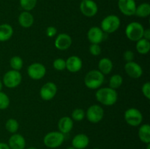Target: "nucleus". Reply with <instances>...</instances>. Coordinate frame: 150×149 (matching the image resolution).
Returning a JSON list of instances; mask_svg holds the SVG:
<instances>
[{
    "label": "nucleus",
    "instance_id": "obj_1",
    "mask_svg": "<svg viewBox=\"0 0 150 149\" xmlns=\"http://www.w3.org/2000/svg\"><path fill=\"white\" fill-rule=\"evenodd\" d=\"M97 100L105 106H112L115 105L118 99V94L115 89L110 87L100 88L95 93Z\"/></svg>",
    "mask_w": 150,
    "mask_h": 149
},
{
    "label": "nucleus",
    "instance_id": "obj_2",
    "mask_svg": "<svg viewBox=\"0 0 150 149\" xmlns=\"http://www.w3.org/2000/svg\"><path fill=\"white\" fill-rule=\"evenodd\" d=\"M105 80V76L98 70H90L84 77V84L88 89L95 90L101 88Z\"/></svg>",
    "mask_w": 150,
    "mask_h": 149
},
{
    "label": "nucleus",
    "instance_id": "obj_3",
    "mask_svg": "<svg viewBox=\"0 0 150 149\" xmlns=\"http://www.w3.org/2000/svg\"><path fill=\"white\" fill-rule=\"evenodd\" d=\"M64 141V134L59 131H53L47 133L43 137V143L48 148H57Z\"/></svg>",
    "mask_w": 150,
    "mask_h": 149
},
{
    "label": "nucleus",
    "instance_id": "obj_4",
    "mask_svg": "<svg viewBox=\"0 0 150 149\" xmlns=\"http://www.w3.org/2000/svg\"><path fill=\"white\" fill-rule=\"evenodd\" d=\"M121 25L120 18L116 15H109L104 18L100 23V29L104 33L112 34L117 32Z\"/></svg>",
    "mask_w": 150,
    "mask_h": 149
},
{
    "label": "nucleus",
    "instance_id": "obj_5",
    "mask_svg": "<svg viewBox=\"0 0 150 149\" xmlns=\"http://www.w3.org/2000/svg\"><path fill=\"white\" fill-rule=\"evenodd\" d=\"M144 28L139 22L133 21L127 24L125 29L126 37L133 42H137L143 38Z\"/></svg>",
    "mask_w": 150,
    "mask_h": 149
},
{
    "label": "nucleus",
    "instance_id": "obj_6",
    "mask_svg": "<svg viewBox=\"0 0 150 149\" xmlns=\"http://www.w3.org/2000/svg\"><path fill=\"white\" fill-rule=\"evenodd\" d=\"M22 75L19 71L9 70L3 76L2 83L8 89H15L21 83Z\"/></svg>",
    "mask_w": 150,
    "mask_h": 149
},
{
    "label": "nucleus",
    "instance_id": "obj_7",
    "mask_svg": "<svg viewBox=\"0 0 150 149\" xmlns=\"http://www.w3.org/2000/svg\"><path fill=\"white\" fill-rule=\"evenodd\" d=\"M125 122L131 127H139L143 121V115L139 109L130 108L127 109L124 113Z\"/></svg>",
    "mask_w": 150,
    "mask_h": 149
},
{
    "label": "nucleus",
    "instance_id": "obj_8",
    "mask_svg": "<svg viewBox=\"0 0 150 149\" xmlns=\"http://www.w3.org/2000/svg\"><path fill=\"white\" fill-rule=\"evenodd\" d=\"M85 116L90 123L98 124L103 118L104 110L100 105H92L87 109Z\"/></svg>",
    "mask_w": 150,
    "mask_h": 149
},
{
    "label": "nucleus",
    "instance_id": "obj_9",
    "mask_svg": "<svg viewBox=\"0 0 150 149\" xmlns=\"http://www.w3.org/2000/svg\"><path fill=\"white\" fill-rule=\"evenodd\" d=\"M27 74L32 80H40L45 77L46 74V68L41 63H32L28 67Z\"/></svg>",
    "mask_w": 150,
    "mask_h": 149
},
{
    "label": "nucleus",
    "instance_id": "obj_10",
    "mask_svg": "<svg viewBox=\"0 0 150 149\" xmlns=\"http://www.w3.org/2000/svg\"><path fill=\"white\" fill-rule=\"evenodd\" d=\"M57 85L53 82H47L41 87L40 90V95L42 99L45 101H50L54 99L57 93Z\"/></svg>",
    "mask_w": 150,
    "mask_h": 149
},
{
    "label": "nucleus",
    "instance_id": "obj_11",
    "mask_svg": "<svg viewBox=\"0 0 150 149\" xmlns=\"http://www.w3.org/2000/svg\"><path fill=\"white\" fill-rule=\"evenodd\" d=\"M80 10L86 17H94L98 12V4L93 0H82L80 4Z\"/></svg>",
    "mask_w": 150,
    "mask_h": 149
},
{
    "label": "nucleus",
    "instance_id": "obj_12",
    "mask_svg": "<svg viewBox=\"0 0 150 149\" xmlns=\"http://www.w3.org/2000/svg\"><path fill=\"white\" fill-rule=\"evenodd\" d=\"M118 7L123 15L132 16L135 15L136 3L135 0H118Z\"/></svg>",
    "mask_w": 150,
    "mask_h": 149
},
{
    "label": "nucleus",
    "instance_id": "obj_13",
    "mask_svg": "<svg viewBox=\"0 0 150 149\" xmlns=\"http://www.w3.org/2000/svg\"><path fill=\"white\" fill-rule=\"evenodd\" d=\"M125 71L129 77L134 79L139 78L143 74L142 67L138 63L133 61L126 62L125 65Z\"/></svg>",
    "mask_w": 150,
    "mask_h": 149
},
{
    "label": "nucleus",
    "instance_id": "obj_14",
    "mask_svg": "<svg viewBox=\"0 0 150 149\" xmlns=\"http://www.w3.org/2000/svg\"><path fill=\"white\" fill-rule=\"evenodd\" d=\"M105 33L98 26H92L87 32V38L91 44H100L103 41Z\"/></svg>",
    "mask_w": 150,
    "mask_h": 149
},
{
    "label": "nucleus",
    "instance_id": "obj_15",
    "mask_svg": "<svg viewBox=\"0 0 150 149\" xmlns=\"http://www.w3.org/2000/svg\"><path fill=\"white\" fill-rule=\"evenodd\" d=\"M72 42L73 41L70 35L66 33H62L57 35L54 41V45L59 51H65L71 46Z\"/></svg>",
    "mask_w": 150,
    "mask_h": 149
},
{
    "label": "nucleus",
    "instance_id": "obj_16",
    "mask_svg": "<svg viewBox=\"0 0 150 149\" xmlns=\"http://www.w3.org/2000/svg\"><path fill=\"white\" fill-rule=\"evenodd\" d=\"M66 69L70 72H78L81 70L83 62L78 56H71L66 60Z\"/></svg>",
    "mask_w": 150,
    "mask_h": 149
},
{
    "label": "nucleus",
    "instance_id": "obj_17",
    "mask_svg": "<svg viewBox=\"0 0 150 149\" xmlns=\"http://www.w3.org/2000/svg\"><path fill=\"white\" fill-rule=\"evenodd\" d=\"M7 144L10 149H25L26 140L23 135L15 133L10 136Z\"/></svg>",
    "mask_w": 150,
    "mask_h": 149
},
{
    "label": "nucleus",
    "instance_id": "obj_18",
    "mask_svg": "<svg viewBox=\"0 0 150 149\" xmlns=\"http://www.w3.org/2000/svg\"><path fill=\"white\" fill-rule=\"evenodd\" d=\"M72 146L76 149H85L89 144V138L86 134L81 133L76 134L72 140Z\"/></svg>",
    "mask_w": 150,
    "mask_h": 149
},
{
    "label": "nucleus",
    "instance_id": "obj_19",
    "mask_svg": "<svg viewBox=\"0 0 150 149\" xmlns=\"http://www.w3.org/2000/svg\"><path fill=\"white\" fill-rule=\"evenodd\" d=\"M73 120L70 117H62L58 122V128L60 132L65 134L71 131L73 128Z\"/></svg>",
    "mask_w": 150,
    "mask_h": 149
},
{
    "label": "nucleus",
    "instance_id": "obj_20",
    "mask_svg": "<svg viewBox=\"0 0 150 149\" xmlns=\"http://www.w3.org/2000/svg\"><path fill=\"white\" fill-rule=\"evenodd\" d=\"M35 19L34 16L30 12L23 11L20 13L18 16V23L21 27L27 29L33 25Z\"/></svg>",
    "mask_w": 150,
    "mask_h": 149
},
{
    "label": "nucleus",
    "instance_id": "obj_21",
    "mask_svg": "<svg viewBox=\"0 0 150 149\" xmlns=\"http://www.w3.org/2000/svg\"><path fill=\"white\" fill-rule=\"evenodd\" d=\"M13 34V29L11 25L3 23L0 25V42H7Z\"/></svg>",
    "mask_w": 150,
    "mask_h": 149
},
{
    "label": "nucleus",
    "instance_id": "obj_22",
    "mask_svg": "<svg viewBox=\"0 0 150 149\" xmlns=\"http://www.w3.org/2000/svg\"><path fill=\"white\" fill-rule=\"evenodd\" d=\"M113 62L108 58H103L98 62V69L102 74H108L113 70Z\"/></svg>",
    "mask_w": 150,
    "mask_h": 149
},
{
    "label": "nucleus",
    "instance_id": "obj_23",
    "mask_svg": "<svg viewBox=\"0 0 150 149\" xmlns=\"http://www.w3.org/2000/svg\"><path fill=\"white\" fill-rule=\"evenodd\" d=\"M138 135L142 143L145 144L150 143V126L148 124H144L139 129Z\"/></svg>",
    "mask_w": 150,
    "mask_h": 149
},
{
    "label": "nucleus",
    "instance_id": "obj_24",
    "mask_svg": "<svg viewBox=\"0 0 150 149\" xmlns=\"http://www.w3.org/2000/svg\"><path fill=\"white\" fill-rule=\"evenodd\" d=\"M150 15V4L149 3H142L139 6H136L135 15L137 17L147 18Z\"/></svg>",
    "mask_w": 150,
    "mask_h": 149
},
{
    "label": "nucleus",
    "instance_id": "obj_25",
    "mask_svg": "<svg viewBox=\"0 0 150 149\" xmlns=\"http://www.w3.org/2000/svg\"><path fill=\"white\" fill-rule=\"evenodd\" d=\"M136 49L139 53L142 55L147 54L150 50V42L149 40L142 38L136 42Z\"/></svg>",
    "mask_w": 150,
    "mask_h": 149
},
{
    "label": "nucleus",
    "instance_id": "obj_26",
    "mask_svg": "<svg viewBox=\"0 0 150 149\" xmlns=\"http://www.w3.org/2000/svg\"><path fill=\"white\" fill-rule=\"evenodd\" d=\"M19 128V124L15 118H9L5 123V129L8 132L15 134L18 131Z\"/></svg>",
    "mask_w": 150,
    "mask_h": 149
},
{
    "label": "nucleus",
    "instance_id": "obj_27",
    "mask_svg": "<svg viewBox=\"0 0 150 149\" xmlns=\"http://www.w3.org/2000/svg\"><path fill=\"white\" fill-rule=\"evenodd\" d=\"M123 78L120 74H113L109 80V87L113 89H117L122 85Z\"/></svg>",
    "mask_w": 150,
    "mask_h": 149
},
{
    "label": "nucleus",
    "instance_id": "obj_28",
    "mask_svg": "<svg viewBox=\"0 0 150 149\" xmlns=\"http://www.w3.org/2000/svg\"><path fill=\"white\" fill-rule=\"evenodd\" d=\"M10 65L12 70L20 71L23 66V61L18 56H13L10 60Z\"/></svg>",
    "mask_w": 150,
    "mask_h": 149
},
{
    "label": "nucleus",
    "instance_id": "obj_29",
    "mask_svg": "<svg viewBox=\"0 0 150 149\" xmlns=\"http://www.w3.org/2000/svg\"><path fill=\"white\" fill-rule=\"evenodd\" d=\"M38 0H19L20 5L24 11H31L35 7Z\"/></svg>",
    "mask_w": 150,
    "mask_h": 149
},
{
    "label": "nucleus",
    "instance_id": "obj_30",
    "mask_svg": "<svg viewBox=\"0 0 150 149\" xmlns=\"http://www.w3.org/2000/svg\"><path fill=\"white\" fill-rule=\"evenodd\" d=\"M86 115V112L81 108H76L73 110L71 114V118L73 121H81L83 120Z\"/></svg>",
    "mask_w": 150,
    "mask_h": 149
},
{
    "label": "nucleus",
    "instance_id": "obj_31",
    "mask_svg": "<svg viewBox=\"0 0 150 149\" xmlns=\"http://www.w3.org/2000/svg\"><path fill=\"white\" fill-rule=\"evenodd\" d=\"M10 100L5 93L0 91V110H5L9 107Z\"/></svg>",
    "mask_w": 150,
    "mask_h": 149
},
{
    "label": "nucleus",
    "instance_id": "obj_32",
    "mask_svg": "<svg viewBox=\"0 0 150 149\" xmlns=\"http://www.w3.org/2000/svg\"><path fill=\"white\" fill-rule=\"evenodd\" d=\"M53 67L57 71H63L66 69V61L63 58H56L53 62Z\"/></svg>",
    "mask_w": 150,
    "mask_h": 149
},
{
    "label": "nucleus",
    "instance_id": "obj_33",
    "mask_svg": "<svg viewBox=\"0 0 150 149\" xmlns=\"http://www.w3.org/2000/svg\"><path fill=\"white\" fill-rule=\"evenodd\" d=\"M89 51L92 55L96 56H99L101 53L102 49H101V47L100 46L99 44H91Z\"/></svg>",
    "mask_w": 150,
    "mask_h": 149
},
{
    "label": "nucleus",
    "instance_id": "obj_34",
    "mask_svg": "<svg viewBox=\"0 0 150 149\" xmlns=\"http://www.w3.org/2000/svg\"><path fill=\"white\" fill-rule=\"evenodd\" d=\"M142 91L144 96L147 99H150V83L146 82L142 86Z\"/></svg>",
    "mask_w": 150,
    "mask_h": 149
},
{
    "label": "nucleus",
    "instance_id": "obj_35",
    "mask_svg": "<svg viewBox=\"0 0 150 149\" xmlns=\"http://www.w3.org/2000/svg\"><path fill=\"white\" fill-rule=\"evenodd\" d=\"M123 58L126 62H129V61H132L134 59V53L130 50H127V51H125L124 54H123Z\"/></svg>",
    "mask_w": 150,
    "mask_h": 149
},
{
    "label": "nucleus",
    "instance_id": "obj_36",
    "mask_svg": "<svg viewBox=\"0 0 150 149\" xmlns=\"http://www.w3.org/2000/svg\"><path fill=\"white\" fill-rule=\"evenodd\" d=\"M45 33H46V35L48 37H53L57 34V29L54 26H48V27H47L46 30H45Z\"/></svg>",
    "mask_w": 150,
    "mask_h": 149
},
{
    "label": "nucleus",
    "instance_id": "obj_37",
    "mask_svg": "<svg viewBox=\"0 0 150 149\" xmlns=\"http://www.w3.org/2000/svg\"><path fill=\"white\" fill-rule=\"evenodd\" d=\"M143 38L144 39H146V40H150V29L149 28L144 29L143 34Z\"/></svg>",
    "mask_w": 150,
    "mask_h": 149
},
{
    "label": "nucleus",
    "instance_id": "obj_38",
    "mask_svg": "<svg viewBox=\"0 0 150 149\" xmlns=\"http://www.w3.org/2000/svg\"><path fill=\"white\" fill-rule=\"evenodd\" d=\"M0 149H10L8 144L3 142H0Z\"/></svg>",
    "mask_w": 150,
    "mask_h": 149
},
{
    "label": "nucleus",
    "instance_id": "obj_39",
    "mask_svg": "<svg viewBox=\"0 0 150 149\" xmlns=\"http://www.w3.org/2000/svg\"><path fill=\"white\" fill-rule=\"evenodd\" d=\"M2 88H3V83L1 80H0V91H1L2 90Z\"/></svg>",
    "mask_w": 150,
    "mask_h": 149
},
{
    "label": "nucleus",
    "instance_id": "obj_40",
    "mask_svg": "<svg viewBox=\"0 0 150 149\" xmlns=\"http://www.w3.org/2000/svg\"><path fill=\"white\" fill-rule=\"evenodd\" d=\"M25 149H38V148L35 147H29V148H25Z\"/></svg>",
    "mask_w": 150,
    "mask_h": 149
},
{
    "label": "nucleus",
    "instance_id": "obj_41",
    "mask_svg": "<svg viewBox=\"0 0 150 149\" xmlns=\"http://www.w3.org/2000/svg\"><path fill=\"white\" fill-rule=\"evenodd\" d=\"M66 149H76V148H75L74 147H73V146H70V147L67 148H66Z\"/></svg>",
    "mask_w": 150,
    "mask_h": 149
},
{
    "label": "nucleus",
    "instance_id": "obj_42",
    "mask_svg": "<svg viewBox=\"0 0 150 149\" xmlns=\"http://www.w3.org/2000/svg\"><path fill=\"white\" fill-rule=\"evenodd\" d=\"M146 149H150V143L146 144Z\"/></svg>",
    "mask_w": 150,
    "mask_h": 149
},
{
    "label": "nucleus",
    "instance_id": "obj_43",
    "mask_svg": "<svg viewBox=\"0 0 150 149\" xmlns=\"http://www.w3.org/2000/svg\"><path fill=\"white\" fill-rule=\"evenodd\" d=\"M93 149H100V148H94Z\"/></svg>",
    "mask_w": 150,
    "mask_h": 149
}]
</instances>
